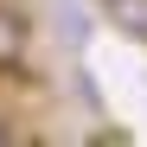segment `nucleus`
<instances>
[{
  "label": "nucleus",
  "instance_id": "f257e3e1",
  "mask_svg": "<svg viewBox=\"0 0 147 147\" xmlns=\"http://www.w3.org/2000/svg\"><path fill=\"white\" fill-rule=\"evenodd\" d=\"M32 51V19L19 7H0V70H19Z\"/></svg>",
  "mask_w": 147,
  "mask_h": 147
},
{
  "label": "nucleus",
  "instance_id": "f03ea898",
  "mask_svg": "<svg viewBox=\"0 0 147 147\" xmlns=\"http://www.w3.org/2000/svg\"><path fill=\"white\" fill-rule=\"evenodd\" d=\"M102 13H109L128 38H141V45H147V0H102Z\"/></svg>",
  "mask_w": 147,
  "mask_h": 147
},
{
  "label": "nucleus",
  "instance_id": "7ed1b4c3",
  "mask_svg": "<svg viewBox=\"0 0 147 147\" xmlns=\"http://www.w3.org/2000/svg\"><path fill=\"white\" fill-rule=\"evenodd\" d=\"M58 38L70 45V51L90 38V7H83V0H64V7H58Z\"/></svg>",
  "mask_w": 147,
  "mask_h": 147
},
{
  "label": "nucleus",
  "instance_id": "20e7f679",
  "mask_svg": "<svg viewBox=\"0 0 147 147\" xmlns=\"http://www.w3.org/2000/svg\"><path fill=\"white\" fill-rule=\"evenodd\" d=\"M0 141H13V128H7V121H0Z\"/></svg>",
  "mask_w": 147,
  "mask_h": 147
}]
</instances>
